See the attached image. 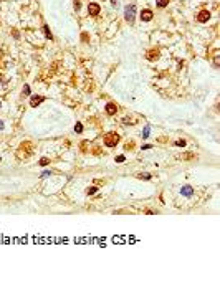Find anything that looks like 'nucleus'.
I'll return each mask as SVG.
<instances>
[{
  "instance_id": "6e6552de",
  "label": "nucleus",
  "mask_w": 220,
  "mask_h": 281,
  "mask_svg": "<svg viewBox=\"0 0 220 281\" xmlns=\"http://www.w3.org/2000/svg\"><path fill=\"white\" fill-rule=\"evenodd\" d=\"M116 111H118V106H116L114 103H108V104H106V112H108L109 116L116 114Z\"/></svg>"
},
{
  "instance_id": "0eeeda50",
  "label": "nucleus",
  "mask_w": 220,
  "mask_h": 281,
  "mask_svg": "<svg viewBox=\"0 0 220 281\" xmlns=\"http://www.w3.org/2000/svg\"><path fill=\"white\" fill-rule=\"evenodd\" d=\"M141 20H143V22H151L152 20V12L151 10H143V12H141Z\"/></svg>"
},
{
  "instance_id": "a211bd4d",
  "label": "nucleus",
  "mask_w": 220,
  "mask_h": 281,
  "mask_svg": "<svg viewBox=\"0 0 220 281\" xmlns=\"http://www.w3.org/2000/svg\"><path fill=\"white\" fill-rule=\"evenodd\" d=\"M176 146L177 147H184L186 146V140H176Z\"/></svg>"
},
{
  "instance_id": "2eb2a0df",
  "label": "nucleus",
  "mask_w": 220,
  "mask_h": 281,
  "mask_svg": "<svg viewBox=\"0 0 220 281\" xmlns=\"http://www.w3.org/2000/svg\"><path fill=\"white\" fill-rule=\"evenodd\" d=\"M137 177H139V179H144V180H149V179H151V175H149V174H139V175H137Z\"/></svg>"
},
{
  "instance_id": "39448f33",
  "label": "nucleus",
  "mask_w": 220,
  "mask_h": 281,
  "mask_svg": "<svg viewBox=\"0 0 220 281\" xmlns=\"http://www.w3.org/2000/svg\"><path fill=\"white\" fill-rule=\"evenodd\" d=\"M180 194H182L184 197H187V199H189V197H192V195H194V189L190 187V185H184V187L180 189Z\"/></svg>"
},
{
  "instance_id": "423d86ee",
  "label": "nucleus",
  "mask_w": 220,
  "mask_h": 281,
  "mask_svg": "<svg viewBox=\"0 0 220 281\" xmlns=\"http://www.w3.org/2000/svg\"><path fill=\"white\" fill-rule=\"evenodd\" d=\"M45 101V98L43 96H31V99H30V106L31 108H37L40 103H43Z\"/></svg>"
},
{
  "instance_id": "f257e3e1",
  "label": "nucleus",
  "mask_w": 220,
  "mask_h": 281,
  "mask_svg": "<svg viewBox=\"0 0 220 281\" xmlns=\"http://www.w3.org/2000/svg\"><path fill=\"white\" fill-rule=\"evenodd\" d=\"M118 142H119V134H116V132H108V134L104 136V146L114 147Z\"/></svg>"
},
{
  "instance_id": "dca6fc26",
  "label": "nucleus",
  "mask_w": 220,
  "mask_h": 281,
  "mask_svg": "<svg viewBox=\"0 0 220 281\" xmlns=\"http://www.w3.org/2000/svg\"><path fill=\"white\" fill-rule=\"evenodd\" d=\"M149 131H151V128H149V126H146V129H144V132H143V137H147V136H149Z\"/></svg>"
},
{
  "instance_id": "5701e85b",
  "label": "nucleus",
  "mask_w": 220,
  "mask_h": 281,
  "mask_svg": "<svg viewBox=\"0 0 220 281\" xmlns=\"http://www.w3.org/2000/svg\"><path fill=\"white\" fill-rule=\"evenodd\" d=\"M2 129H3V122L0 121V131H2Z\"/></svg>"
},
{
  "instance_id": "4468645a",
  "label": "nucleus",
  "mask_w": 220,
  "mask_h": 281,
  "mask_svg": "<svg viewBox=\"0 0 220 281\" xmlns=\"http://www.w3.org/2000/svg\"><path fill=\"white\" fill-rule=\"evenodd\" d=\"M23 94H25V96H28V94H30V86H28V84H25V86H23Z\"/></svg>"
},
{
  "instance_id": "ddd939ff",
  "label": "nucleus",
  "mask_w": 220,
  "mask_h": 281,
  "mask_svg": "<svg viewBox=\"0 0 220 281\" xmlns=\"http://www.w3.org/2000/svg\"><path fill=\"white\" fill-rule=\"evenodd\" d=\"M98 192V189L96 187H90V189H86V194L88 195H93V194H96Z\"/></svg>"
},
{
  "instance_id": "7ed1b4c3",
  "label": "nucleus",
  "mask_w": 220,
  "mask_h": 281,
  "mask_svg": "<svg viewBox=\"0 0 220 281\" xmlns=\"http://www.w3.org/2000/svg\"><path fill=\"white\" fill-rule=\"evenodd\" d=\"M209 18H210V12L209 10H202V12H199V15H197V20L200 23H205V22H209Z\"/></svg>"
},
{
  "instance_id": "4be33fe9",
  "label": "nucleus",
  "mask_w": 220,
  "mask_h": 281,
  "mask_svg": "<svg viewBox=\"0 0 220 281\" xmlns=\"http://www.w3.org/2000/svg\"><path fill=\"white\" fill-rule=\"evenodd\" d=\"M48 175H50V170H45L43 174H41V177H48Z\"/></svg>"
},
{
  "instance_id": "f8f14e48",
  "label": "nucleus",
  "mask_w": 220,
  "mask_h": 281,
  "mask_svg": "<svg viewBox=\"0 0 220 281\" xmlns=\"http://www.w3.org/2000/svg\"><path fill=\"white\" fill-rule=\"evenodd\" d=\"M124 124H136V119H131V118H124L123 119Z\"/></svg>"
},
{
  "instance_id": "f03ea898",
  "label": "nucleus",
  "mask_w": 220,
  "mask_h": 281,
  "mask_svg": "<svg viewBox=\"0 0 220 281\" xmlns=\"http://www.w3.org/2000/svg\"><path fill=\"white\" fill-rule=\"evenodd\" d=\"M134 13H136V5H134V3H131V5H127L126 8H124V17H126V20L129 23L134 22Z\"/></svg>"
},
{
  "instance_id": "6ab92c4d",
  "label": "nucleus",
  "mask_w": 220,
  "mask_h": 281,
  "mask_svg": "<svg viewBox=\"0 0 220 281\" xmlns=\"http://www.w3.org/2000/svg\"><path fill=\"white\" fill-rule=\"evenodd\" d=\"M48 162H50V159H47V157H45V159H41V160H40V166H47Z\"/></svg>"
},
{
  "instance_id": "9d476101",
  "label": "nucleus",
  "mask_w": 220,
  "mask_h": 281,
  "mask_svg": "<svg viewBox=\"0 0 220 281\" xmlns=\"http://www.w3.org/2000/svg\"><path fill=\"white\" fill-rule=\"evenodd\" d=\"M43 31H45V37H47L48 40H51V38H53V37H51V31L48 30V27H47V25H43Z\"/></svg>"
},
{
  "instance_id": "20e7f679",
  "label": "nucleus",
  "mask_w": 220,
  "mask_h": 281,
  "mask_svg": "<svg viewBox=\"0 0 220 281\" xmlns=\"http://www.w3.org/2000/svg\"><path fill=\"white\" fill-rule=\"evenodd\" d=\"M99 10H101V7H99L98 3H90V5H88V12H90V15H93V17L98 15Z\"/></svg>"
},
{
  "instance_id": "f3484780",
  "label": "nucleus",
  "mask_w": 220,
  "mask_h": 281,
  "mask_svg": "<svg viewBox=\"0 0 220 281\" xmlns=\"http://www.w3.org/2000/svg\"><path fill=\"white\" fill-rule=\"evenodd\" d=\"M74 131H76V132H81V131H83V126H81L80 122H78V124L74 126Z\"/></svg>"
},
{
  "instance_id": "9b49d317",
  "label": "nucleus",
  "mask_w": 220,
  "mask_h": 281,
  "mask_svg": "<svg viewBox=\"0 0 220 281\" xmlns=\"http://www.w3.org/2000/svg\"><path fill=\"white\" fill-rule=\"evenodd\" d=\"M157 5L161 7V8H164V7L169 5V0H157Z\"/></svg>"
},
{
  "instance_id": "1a4fd4ad",
  "label": "nucleus",
  "mask_w": 220,
  "mask_h": 281,
  "mask_svg": "<svg viewBox=\"0 0 220 281\" xmlns=\"http://www.w3.org/2000/svg\"><path fill=\"white\" fill-rule=\"evenodd\" d=\"M147 58L151 60V61H156V60L159 58V50H157V48H152V50L147 53Z\"/></svg>"
},
{
  "instance_id": "aec40b11",
  "label": "nucleus",
  "mask_w": 220,
  "mask_h": 281,
  "mask_svg": "<svg viewBox=\"0 0 220 281\" xmlns=\"http://www.w3.org/2000/svg\"><path fill=\"white\" fill-rule=\"evenodd\" d=\"M73 5H74V8H76V10H80V7H81L80 0H74V3H73Z\"/></svg>"
},
{
  "instance_id": "412c9836",
  "label": "nucleus",
  "mask_w": 220,
  "mask_h": 281,
  "mask_svg": "<svg viewBox=\"0 0 220 281\" xmlns=\"http://www.w3.org/2000/svg\"><path fill=\"white\" fill-rule=\"evenodd\" d=\"M124 159H126L124 156H118L116 157V162H124Z\"/></svg>"
}]
</instances>
